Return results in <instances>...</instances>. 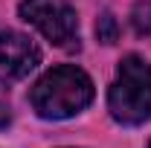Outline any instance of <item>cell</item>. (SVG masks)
<instances>
[{
  "mask_svg": "<svg viewBox=\"0 0 151 148\" xmlns=\"http://www.w3.org/2000/svg\"><path fill=\"white\" fill-rule=\"evenodd\" d=\"M93 96H96V87L90 75L76 64H61V67L47 70L32 84L29 105L41 119L58 122V119L78 116L84 108H90Z\"/></svg>",
  "mask_w": 151,
  "mask_h": 148,
  "instance_id": "1",
  "label": "cell"
},
{
  "mask_svg": "<svg viewBox=\"0 0 151 148\" xmlns=\"http://www.w3.org/2000/svg\"><path fill=\"white\" fill-rule=\"evenodd\" d=\"M108 111L119 125H142L151 119V64L142 55H125L116 67Z\"/></svg>",
  "mask_w": 151,
  "mask_h": 148,
  "instance_id": "2",
  "label": "cell"
},
{
  "mask_svg": "<svg viewBox=\"0 0 151 148\" xmlns=\"http://www.w3.org/2000/svg\"><path fill=\"white\" fill-rule=\"evenodd\" d=\"M18 12L52 47L61 50L78 47V18L67 0H23Z\"/></svg>",
  "mask_w": 151,
  "mask_h": 148,
  "instance_id": "3",
  "label": "cell"
},
{
  "mask_svg": "<svg viewBox=\"0 0 151 148\" xmlns=\"http://www.w3.org/2000/svg\"><path fill=\"white\" fill-rule=\"evenodd\" d=\"M41 64V50L29 35L0 29V84L20 81Z\"/></svg>",
  "mask_w": 151,
  "mask_h": 148,
  "instance_id": "4",
  "label": "cell"
},
{
  "mask_svg": "<svg viewBox=\"0 0 151 148\" xmlns=\"http://www.w3.org/2000/svg\"><path fill=\"white\" fill-rule=\"evenodd\" d=\"M131 26L137 35L151 38V0H139L131 9Z\"/></svg>",
  "mask_w": 151,
  "mask_h": 148,
  "instance_id": "5",
  "label": "cell"
},
{
  "mask_svg": "<svg viewBox=\"0 0 151 148\" xmlns=\"http://www.w3.org/2000/svg\"><path fill=\"white\" fill-rule=\"evenodd\" d=\"M96 35H99V41H102V44H113V41H116L119 26H116V18H113L111 12H105L102 18L96 20Z\"/></svg>",
  "mask_w": 151,
  "mask_h": 148,
  "instance_id": "6",
  "label": "cell"
},
{
  "mask_svg": "<svg viewBox=\"0 0 151 148\" xmlns=\"http://www.w3.org/2000/svg\"><path fill=\"white\" fill-rule=\"evenodd\" d=\"M9 122H12V111H9V105L0 99V128H6Z\"/></svg>",
  "mask_w": 151,
  "mask_h": 148,
  "instance_id": "7",
  "label": "cell"
},
{
  "mask_svg": "<svg viewBox=\"0 0 151 148\" xmlns=\"http://www.w3.org/2000/svg\"><path fill=\"white\" fill-rule=\"evenodd\" d=\"M148 148H151V142H148Z\"/></svg>",
  "mask_w": 151,
  "mask_h": 148,
  "instance_id": "8",
  "label": "cell"
}]
</instances>
